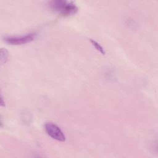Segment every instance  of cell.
I'll list each match as a JSON object with an SVG mask.
<instances>
[{"mask_svg":"<svg viewBox=\"0 0 158 158\" xmlns=\"http://www.w3.org/2000/svg\"><path fill=\"white\" fill-rule=\"evenodd\" d=\"M48 6L63 16H69L75 14L78 11V7L72 1L65 0H53L48 2Z\"/></svg>","mask_w":158,"mask_h":158,"instance_id":"1","label":"cell"},{"mask_svg":"<svg viewBox=\"0 0 158 158\" xmlns=\"http://www.w3.org/2000/svg\"><path fill=\"white\" fill-rule=\"evenodd\" d=\"M37 34L36 33H30L23 36H8L4 38V41L11 45H20L33 41Z\"/></svg>","mask_w":158,"mask_h":158,"instance_id":"2","label":"cell"},{"mask_svg":"<svg viewBox=\"0 0 158 158\" xmlns=\"http://www.w3.org/2000/svg\"><path fill=\"white\" fill-rule=\"evenodd\" d=\"M44 130L46 133L52 139L59 141H64L65 140L64 133L55 123L52 122L46 123L44 125Z\"/></svg>","mask_w":158,"mask_h":158,"instance_id":"3","label":"cell"},{"mask_svg":"<svg viewBox=\"0 0 158 158\" xmlns=\"http://www.w3.org/2000/svg\"><path fill=\"white\" fill-rule=\"evenodd\" d=\"M90 41H91V44H93V46L98 51H99L102 54L104 55V54H106V52H105L104 48H103L97 41H96L95 40H92V39H90Z\"/></svg>","mask_w":158,"mask_h":158,"instance_id":"4","label":"cell"},{"mask_svg":"<svg viewBox=\"0 0 158 158\" xmlns=\"http://www.w3.org/2000/svg\"><path fill=\"white\" fill-rule=\"evenodd\" d=\"M1 64L6 63V61L7 60L9 54L6 49H2L1 51Z\"/></svg>","mask_w":158,"mask_h":158,"instance_id":"5","label":"cell"},{"mask_svg":"<svg viewBox=\"0 0 158 158\" xmlns=\"http://www.w3.org/2000/svg\"><path fill=\"white\" fill-rule=\"evenodd\" d=\"M1 105L2 106H4V103L3 102V98H2V95H1Z\"/></svg>","mask_w":158,"mask_h":158,"instance_id":"6","label":"cell"}]
</instances>
